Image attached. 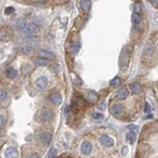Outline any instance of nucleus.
I'll return each mask as SVG.
<instances>
[{"mask_svg":"<svg viewBox=\"0 0 158 158\" xmlns=\"http://www.w3.org/2000/svg\"><path fill=\"white\" fill-rule=\"evenodd\" d=\"M53 117H55L53 111L50 110V109H41V110L37 113L36 119L41 123H48L53 119Z\"/></svg>","mask_w":158,"mask_h":158,"instance_id":"obj_1","label":"nucleus"},{"mask_svg":"<svg viewBox=\"0 0 158 158\" xmlns=\"http://www.w3.org/2000/svg\"><path fill=\"white\" fill-rule=\"evenodd\" d=\"M24 44L32 46V47H36V46L39 44V38L37 37V34H28V36L23 39Z\"/></svg>","mask_w":158,"mask_h":158,"instance_id":"obj_2","label":"nucleus"},{"mask_svg":"<svg viewBox=\"0 0 158 158\" xmlns=\"http://www.w3.org/2000/svg\"><path fill=\"white\" fill-rule=\"evenodd\" d=\"M132 20H133V24H134V29H135V30H142V28H143V19H142V14L133 13Z\"/></svg>","mask_w":158,"mask_h":158,"instance_id":"obj_3","label":"nucleus"},{"mask_svg":"<svg viewBox=\"0 0 158 158\" xmlns=\"http://www.w3.org/2000/svg\"><path fill=\"white\" fill-rule=\"evenodd\" d=\"M23 33H27V34H37L39 33V27H38L37 23H28L26 28H24Z\"/></svg>","mask_w":158,"mask_h":158,"instance_id":"obj_4","label":"nucleus"},{"mask_svg":"<svg viewBox=\"0 0 158 158\" xmlns=\"http://www.w3.org/2000/svg\"><path fill=\"white\" fill-rule=\"evenodd\" d=\"M48 100H50V103H52L53 105H56V106H58V105L62 104V96H61V94H58V92H52V94H50V96H48Z\"/></svg>","mask_w":158,"mask_h":158,"instance_id":"obj_5","label":"nucleus"},{"mask_svg":"<svg viewBox=\"0 0 158 158\" xmlns=\"http://www.w3.org/2000/svg\"><path fill=\"white\" fill-rule=\"evenodd\" d=\"M34 85H36V87H37L38 90H44V89H47V85H48L47 77H43V76L38 77V79L36 80V82H34Z\"/></svg>","mask_w":158,"mask_h":158,"instance_id":"obj_6","label":"nucleus"},{"mask_svg":"<svg viewBox=\"0 0 158 158\" xmlns=\"http://www.w3.org/2000/svg\"><path fill=\"white\" fill-rule=\"evenodd\" d=\"M123 111H124V108H123V105L120 104H111L110 106V113L113 115H121Z\"/></svg>","mask_w":158,"mask_h":158,"instance_id":"obj_7","label":"nucleus"},{"mask_svg":"<svg viewBox=\"0 0 158 158\" xmlns=\"http://www.w3.org/2000/svg\"><path fill=\"white\" fill-rule=\"evenodd\" d=\"M100 143L105 147H113L114 146V139L110 138V137L106 135V134H104V135L100 137Z\"/></svg>","mask_w":158,"mask_h":158,"instance_id":"obj_8","label":"nucleus"},{"mask_svg":"<svg viewBox=\"0 0 158 158\" xmlns=\"http://www.w3.org/2000/svg\"><path fill=\"white\" fill-rule=\"evenodd\" d=\"M91 150H92V146H91L90 142H83L81 144V152L83 156H89L91 153Z\"/></svg>","mask_w":158,"mask_h":158,"instance_id":"obj_9","label":"nucleus"},{"mask_svg":"<svg viewBox=\"0 0 158 158\" xmlns=\"http://www.w3.org/2000/svg\"><path fill=\"white\" fill-rule=\"evenodd\" d=\"M39 56H41V57H43V58H46V59H48V61L55 59V55L52 53L51 51H48V50H41L39 51Z\"/></svg>","mask_w":158,"mask_h":158,"instance_id":"obj_10","label":"nucleus"},{"mask_svg":"<svg viewBox=\"0 0 158 158\" xmlns=\"http://www.w3.org/2000/svg\"><path fill=\"white\" fill-rule=\"evenodd\" d=\"M0 99H1V105L3 106H8L9 105V95L6 92V90H1L0 92Z\"/></svg>","mask_w":158,"mask_h":158,"instance_id":"obj_11","label":"nucleus"},{"mask_svg":"<svg viewBox=\"0 0 158 158\" xmlns=\"http://www.w3.org/2000/svg\"><path fill=\"white\" fill-rule=\"evenodd\" d=\"M79 3H80V8H81L82 12L87 13L91 9V1L90 0H80Z\"/></svg>","mask_w":158,"mask_h":158,"instance_id":"obj_12","label":"nucleus"},{"mask_svg":"<svg viewBox=\"0 0 158 158\" xmlns=\"http://www.w3.org/2000/svg\"><path fill=\"white\" fill-rule=\"evenodd\" d=\"M143 53H144V56L147 58H149V57H152V56L154 55V47H153V44H150L148 43L144 47V51H143Z\"/></svg>","mask_w":158,"mask_h":158,"instance_id":"obj_13","label":"nucleus"},{"mask_svg":"<svg viewBox=\"0 0 158 158\" xmlns=\"http://www.w3.org/2000/svg\"><path fill=\"white\" fill-rule=\"evenodd\" d=\"M41 140H42V143L46 144V146L50 144L51 140H52V134H51V133H48V132L42 133V134H41Z\"/></svg>","mask_w":158,"mask_h":158,"instance_id":"obj_14","label":"nucleus"},{"mask_svg":"<svg viewBox=\"0 0 158 158\" xmlns=\"http://www.w3.org/2000/svg\"><path fill=\"white\" fill-rule=\"evenodd\" d=\"M97 99H99V95H97L96 92H94V91H89L87 95H86V100L89 101V103H91V104L96 103Z\"/></svg>","mask_w":158,"mask_h":158,"instance_id":"obj_15","label":"nucleus"},{"mask_svg":"<svg viewBox=\"0 0 158 158\" xmlns=\"http://www.w3.org/2000/svg\"><path fill=\"white\" fill-rule=\"evenodd\" d=\"M128 95H129V89H126V87H124V89H120L118 91V94H117V97L118 99H126L128 97Z\"/></svg>","mask_w":158,"mask_h":158,"instance_id":"obj_16","label":"nucleus"},{"mask_svg":"<svg viewBox=\"0 0 158 158\" xmlns=\"http://www.w3.org/2000/svg\"><path fill=\"white\" fill-rule=\"evenodd\" d=\"M20 52L26 56H29L32 52H33V47L32 46H28V44H22V48H20Z\"/></svg>","mask_w":158,"mask_h":158,"instance_id":"obj_17","label":"nucleus"},{"mask_svg":"<svg viewBox=\"0 0 158 158\" xmlns=\"http://www.w3.org/2000/svg\"><path fill=\"white\" fill-rule=\"evenodd\" d=\"M5 156L6 157H18V150H17V148H14V147H9L5 150Z\"/></svg>","mask_w":158,"mask_h":158,"instance_id":"obj_18","label":"nucleus"},{"mask_svg":"<svg viewBox=\"0 0 158 158\" xmlns=\"http://www.w3.org/2000/svg\"><path fill=\"white\" fill-rule=\"evenodd\" d=\"M6 76L9 77V79H15L17 76H18V71H17L15 68H13V67H10V68H8L6 70Z\"/></svg>","mask_w":158,"mask_h":158,"instance_id":"obj_19","label":"nucleus"},{"mask_svg":"<svg viewBox=\"0 0 158 158\" xmlns=\"http://www.w3.org/2000/svg\"><path fill=\"white\" fill-rule=\"evenodd\" d=\"M126 139H128V142L130 143V144H134V142H135V139H137V134H135V132H129L128 134H126Z\"/></svg>","mask_w":158,"mask_h":158,"instance_id":"obj_20","label":"nucleus"},{"mask_svg":"<svg viewBox=\"0 0 158 158\" xmlns=\"http://www.w3.org/2000/svg\"><path fill=\"white\" fill-rule=\"evenodd\" d=\"M130 90H132V92L134 95L139 94L140 92V85L138 82H133V83H130Z\"/></svg>","mask_w":158,"mask_h":158,"instance_id":"obj_21","label":"nucleus"},{"mask_svg":"<svg viewBox=\"0 0 158 158\" xmlns=\"http://www.w3.org/2000/svg\"><path fill=\"white\" fill-rule=\"evenodd\" d=\"M47 62H48V59H46L43 57H39V58H37L36 61H34V63H36L37 66H39V67H42V66H46V65H47Z\"/></svg>","mask_w":158,"mask_h":158,"instance_id":"obj_22","label":"nucleus"},{"mask_svg":"<svg viewBox=\"0 0 158 158\" xmlns=\"http://www.w3.org/2000/svg\"><path fill=\"white\" fill-rule=\"evenodd\" d=\"M143 6L140 3H137V4H134V13H138V14H143Z\"/></svg>","mask_w":158,"mask_h":158,"instance_id":"obj_23","label":"nucleus"},{"mask_svg":"<svg viewBox=\"0 0 158 158\" xmlns=\"http://www.w3.org/2000/svg\"><path fill=\"white\" fill-rule=\"evenodd\" d=\"M32 71V66H29L28 63H24V65L22 66V72L23 75H26V73H29Z\"/></svg>","mask_w":158,"mask_h":158,"instance_id":"obj_24","label":"nucleus"},{"mask_svg":"<svg viewBox=\"0 0 158 158\" xmlns=\"http://www.w3.org/2000/svg\"><path fill=\"white\" fill-rule=\"evenodd\" d=\"M120 83H121V81H120V79H119L118 76H115L114 79L110 81V85H111V86H119Z\"/></svg>","mask_w":158,"mask_h":158,"instance_id":"obj_25","label":"nucleus"},{"mask_svg":"<svg viewBox=\"0 0 158 158\" xmlns=\"http://www.w3.org/2000/svg\"><path fill=\"white\" fill-rule=\"evenodd\" d=\"M104 118V115L99 113V111H96V113H92V119L94 120H101V119Z\"/></svg>","mask_w":158,"mask_h":158,"instance_id":"obj_26","label":"nucleus"},{"mask_svg":"<svg viewBox=\"0 0 158 158\" xmlns=\"http://www.w3.org/2000/svg\"><path fill=\"white\" fill-rule=\"evenodd\" d=\"M71 50H72L73 53H76V52L80 50V43H79V42H76V43H73V44L71 46Z\"/></svg>","mask_w":158,"mask_h":158,"instance_id":"obj_27","label":"nucleus"},{"mask_svg":"<svg viewBox=\"0 0 158 158\" xmlns=\"http://www.w3.org/2000/svg\"><path fill=\"white\" fill-rule=\"evenodd\" d=\"M143 110H144V113L149 114V113H150V110H152V108H150V105H149L148 103H146V104H144V106H143Z\"/></svg>","mask_w":158,"mask_h":158,"instance_id":"obj_28","label":"nucleus"},{"mask_svg":"<svg viewBox=\"0 0 158 158\" xmlns=\"http://www.w3.org/2000/svg\"><path fill=\"white\" fill-rule=\"evenodd\" d=\"M56 154H57V149H56V148H52L51 150H50V152H48V156L47 157H56Z\"/></svg>","mask_w":158,"mask_h":158,"instance_id":"obj_29","label":"nucleus"},{"mask_svg":"<svg viewBox=\"0 0 158 158\" xmlns=\"http://www.w3.org/2000/svg\"><path fill=\"white\" fill-rule=\"evenodd\" d=\"M13 12H14V8H13V6H8V8L5 9V14H6V15H9V14H12Z\"/></svg>","mask_w":158,"mask_h":158,"instance_id":"obj_30","label":"nucleus"},{"mask_svg":"<svg viewBox=\"0 0 158 158\" xmlns=\"http://www.w3.org/2000/svg\"><path fill=\"white\" fill-rule=\"evenodd\" d=\"M0 125H1V128L5 125V118H4V115H1V118H0Z\"/></svg>","mask_w":158,"mask_h":158,"instance_id":"obj_31","label":"nucleus"},{"mask_svg":"<svg viewBox=\"0 0 158 158\" xmlns=\"http://www.w3.org/2000/svg\"><path fill=\"white\" fill-rule=\"evenodd\" d=\"M129 129H130V130H133V132H137L138 126H137V125H129Z\"/></svg>","mask_w":158,"mask_h":158,"instance_id":"obj_32","label":"nucleus"},{"mask_svg":"<svg viewBox=\"0 0 158 158\" xmlns=\"http://www.w3.org/2000/svg\"><path fill=\"white\" fill-rule=\"evenodd\" d=\"M99 110H105V103H101L99 105Z\"/></svg>","mask_w":158,"mask_h":158,"instance_id":"obj_33","label":"nucleus"},{"mask_svg":"<svg viewBox=\"0 0 158 158\" xmlns=\"http://www.w3.org/2000/svg\"><path fill=\"white\" fill-rule=\"evenodd\" d=\"M149 3L152 5H158V0H149Z\"/></svg>","mask_w":158,"mask_h":158,"instance_id":"obj_34","label":"nucleus"}]
</instances>
